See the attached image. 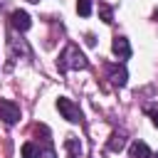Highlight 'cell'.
<instances>
[{"label":"cell","instance_id":"cell-2","mask_svg":"<svg viewBox=\"0 0 158 158\" xmlns=\"http://www.w3.org/2000/svg\"><path fill=\"white\" fill-rule=\"evenodd\" d=\"M57 109H59V114H62L67 121H72V123H77V121L81 118L79 106H77L72 99H67V96H59V99H57Z\"/></svg>","mask_w":158,"mask_h":158},{"label":"cell","instance_id":"cell-1","mask_svg":"<svg viewBox=\"0 0 158 158\" xmlns=\"http://www.w3.org/2000/svg\"><path fill=\"white\" fill-rule=\"evenodd\" d=\"M57 67H59V72H67V69H86L89 62H86V57L79 52L77 44H69V47H64V52L59 54Z\"/></svg>","mask_w":158,"mask_h":158},{"label":"cell","instance_id":"cell-10","mask_svg":"<svg viewBox=\"0 0 158 158\" xmlns=\"http://www.w3.org/2000/svg\"><path fill=\"white\" fill-rule=\"evenodd\" d=\"M37 156H40V148H37L35 143L27 141V143L22 146V158H37Z\"/></svg>","mask_w":158,"mask_h":158},{"label":"cell","instance_id":"cell-4","mask_svg":"<svg viewBox=\"0 0 158 158\" xmlns=\"http://www.w3.org/2000/svg\"><path fill=\"white\" fill-rule=\"evenodd\" d=\"M10 22H12V27H15L17 32H27L30 25H32V20H30V15H27L25 10H15V12L10 15Z\"/></svg>","mask_w":158,"mask_h":158},{"label":"cell","instance_id":"cell-5","mask_svg":"<svg viewBox=\"0 0 158 158\" xmlns=\"http://www.w3.org/2000/svg\"><path fill=\"white\" fill-rule=\"evenodd\" d=\"M111 52H114L118 59H128V57H131V44H128V40H126V37H114Z\"/></svg>","mask_w":158,"mask_h":158},{"label":"cell","instance_id":"cell-13","mask_svg":"<svg viewBox=\"0 0 158 158\" xmlns=\"http://www.w3.org/2000/svg\"><path fill=\"white\" fill-rule=\"evenodd\" d=\"M151 118H153V123L158 126V109H156V111H151Z\"/></svg>","mask_w":158,"mask_h":158},{"label":"cell","instance_id":"cell-9","mask_svg":"<svg viewBox=\"0 0 158 158\" xmlns=\"http://www.w3.org/2000/svg\"><path fill=\"white\" fill-rule=\"evenodd\" d=\"M126 79H128V74H126V69H123V67H111V81H114V84L123 86V84H126Z\"/></svg>","mask_w":158,"mask_h":158},{"label":"cell","instance_id":"cell-15","mask_svg":"<svg viewBox=\"0 0 158 158\" xmlns=\"http://www.w3.org/2000/svg\"><path fill=\"white\" fill-rule=\"evenodd\" d=\"M30 2H37V0H30Z\"/></svg>","mask_w":158,"mask_h":158},{"label":"cell","instance_id":"cell-12","mask_svg":"<svg viewBox=\"0 0 158 158\" xmlns=\"http://www.w3.org/2000/svg\"><path fill=\"white\" fill-rule=\"evenodd\" d=\"M101 17L104 22H111V7H101Z\"/></svg>","mask_w":158,"mask_h":158},{"label":"cell","instance_id":"cell-14","mask_svg":"<svg viewBox=\"0 0 158 158\" xmlns=\"http://www.w3.org/2000/svg\"><path fill=\"white\" fill-rule=\"evenodd\" d=\"M151 158H158V153H151Z\"/></svg>","mask_w":158,"mask_h":158},{"label":"cell","instance_id":"cell-7","mask_svg":"<svg viewBox=\"0 0 158 158\" xmlns=\"http://www.w3.org/2000/svg\"><path fill=\"white\" fill-rule=\"evenodd\" d=\"M128 158H151V148L143 141H133L128 148Z\"/></svg>","mask_w":158,"mask_h":158},{"label":"cell","instance_id":"cell-11","mask_svg":"<svg viewBox=\"0 0 158 158\" xmlns=\"http://www.w3.org/2000/svg\"><path fill=\"white\" fill-rule=\"evenodd\" d=\"M77 12H79L81 17L91 15V0H77Z\"/></svg>","mask_w":158,"mask_h":158},{"label":"cell","instance_id":"cell-3","mask_svg":"<svg viewBox=\"0 0 158 158\" xmlns=\"http://www.w3.org/2000/svg\"><path fill=\"white\" fill-rule=\"evenodd\" d=\"M0 118L5 123H17L20 121V106L10 99H2L0 101Z\"/></svg>","mask_w":158,"mask_h":158},{"label":"cell","instance_id":"cell-8","mask_svg":"<svg viewBox=\"0 0 158 158\" xmlns=\"http://www.w3.org/2000/svg\"><path fill=\"white\" fill-rule=\"evenodd\" d=\"M123 146H126V136H123V133H111V138H109L106 148H109V151H114V153H118Z\"/></svg>","mask_w":158,"mask_h":158},{"label":"cell","instance_id":"cell-6","mask_svg":"<svg viewBox=\"0 0 158 158\" xmlns=\"http://www.w3.org/2000/svg\"><path fill=\"white\" fill-rule=\"evenodd\" d=\"M64 148H67V158H81V141L77 136H67Z\"/></svg>","mask_w":158,"mask_h":158}]
</instances>
